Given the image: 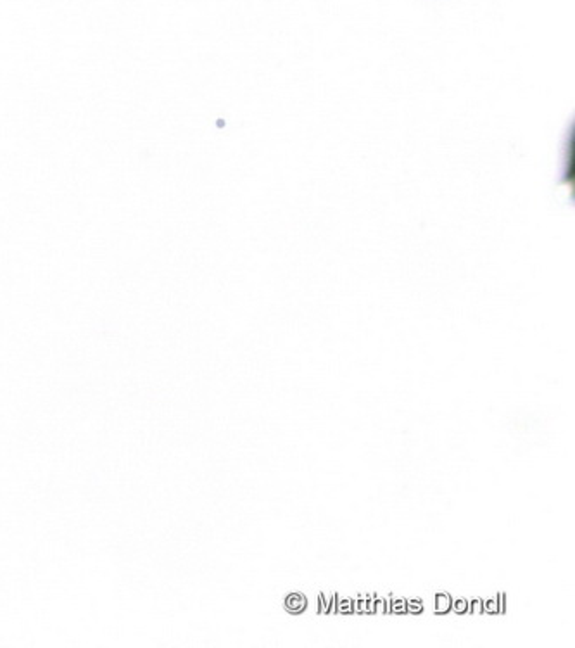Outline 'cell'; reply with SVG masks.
Masks as SVG:
<instances>
[{"label":"cell","instance_id":"6da1fadb","mask_svg":"<svg viewBox=\"0 0 575 648\" xmlns=\"http://www.w3.org/2000/svg\"><path fill=\"white\" fill-rule=\"evenodd\" d=\"M285 607H287V610L292 612V614H301V612L306 609V598L301 593H292L285 600Z\"/></svg>","mask_w":575,"mask_h":648},{"label":"cell","instance_id":"7a4b0ae2","mask_svg":"<svg viewBox=\"0 0 575 648\" xmlns=\"http://www.w3.org/2000/svg\"><path fill=\"white\" fill-rule=\"evenodd\" d=\"M451 597L448 593H437L436 595V612L437 614H446L451 609Z\"/></svg>","mask_w":575,"mask_h":648},{"label":"cell","instance_id":"3957f363","mask_svg":"<svg viewBox=\"0 0 575 648\" xmlns=\"http://www.w3.org/2000/svg\"><path fill=\"white\" fill-rule=\"evenodd\" d=\"M391 612V598H385V600H375V605H373V614H387Z\"/></svg>","mask_w":575,"mask_h":648},{"label":"cell","instance_id":"277c9868","mask_svg":"<svg viewBox=\"0 0 575 648\" xmlns=\"http://www.w3.org/2000/svg\"><path fill=\"white\" fill-rule=\"evenodd\" d=\"M335 610L339 612V614H352V612H354V609H352V600L349 598L337 600Z\"/></svg>","mask_w":575,"mask_h":648},{"label":"cell","instance_id":"5b68a950","mask_svg":"<svg viewBox=\"0 0 575 648\" xmlns=\"http://www.w3.org/2000/svg\"><path fill=\"white\" fill-rule=\"evenodd\" d=\"M406 612L415 615L421 614V612H423V603H421L420 600H408V602H406Z\"/></svg>","mask_w":575,"mask_h":648},{"label":"cell","instance_id":"8992f818","mask_svg":"<svg viewBox=\"0 0 575 648\" xmlns=\"http://www.w3.org/2000/svg\"><path fill=\"white\" fill-rule=\"evenodd\" d=\"M352 609H354V612H361V614H368V597H363V598L360 597V600H356V602H352Z\"/></svg>","mask_w":575,"mask_h":648},{"label":"cell","instance_id":"52a82bcc","mask_svg":"<svg viewBox=\"0 0 575 648\" xmlns=\"http://www.w3.org/2000/svg\"><path fill=\"white\" fill-rule=\"evenodd\" d=\"M391 612L394 614H406V602L401 598H396L391 602Z\"/></svg>","mask_w":575,"mask_h":648},{"label":"cell","instance_id":"ba28073f","mask_svg":"<svg viewBox=\"0 0 575 648\" xmlns=\"http://www.w3.org/2000/svg\"><path fill=\"white\" fill-rule=\"evenodd\" d=\"M451 609L456 612V614H465V612H468V602H466L465 598H460L454 603H451Z\"/></svg>","mask_w":575,"mask_h":648},{"label":"cell","instance_id":"9c48e42d","mask_svg":"<svg viewBox=\"0 0 575 648\" xmlns=\"http://www.w3.org/2000/svg\"><path fill=\"white\" fill-rule=\"evenodd\" d=\"M468 612L473 615H480L484 612V602L482 600H473L472 605H468Z\"/></svg>","mask_w":575,"mask_h":648},{"label":"cell","instance_id":"30bf717a","mask_svg":"<svg viewBox=\"0 0 575 648\" xmlns=\"http://www.w3.org/2000/svg\"><path fill=\"white\" fill-rule=\"evenodd\" d=\"M484 612L487 614H497V600H489V602L484 603Z\"/></svg>","mask_w":575,"mask_h":648},{"label":"cell","instance_id":"8fae6325","mask_svg":"<svg viewBox=\"0 0 575 648\" xmlns=\"http://www.w3.org/2000/svg\"><path fill=\"white\" fill-rule=\"evenodd\" d=\"M496 600H497V612H499V614H505V612H506V602H505V595H502V593H499V595H497V598H496Z\"/></svg>","mask_w":575,"mask_h":648}]
</instances>
